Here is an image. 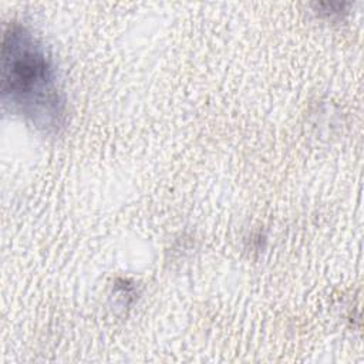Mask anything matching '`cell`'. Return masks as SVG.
Segmentation results:
<instances>
[{
    "mask_svg": "<svg viewBox=\"0 0 364 364\" xmlns=\"http://www.w3.org/2000/svg\"><path fill=\"white\" fill-rule=\"evenodd\" d=\"M4 104L44 131H57L64 119V98L54 64L43 44L23 26L4 28L1 48Z\"/></svg>",
    "mask_w": 364,
    "mask_h": 364,
    "instance_id": "cell-1",
    "label": "cell"
}]
</instances>
